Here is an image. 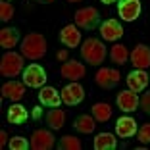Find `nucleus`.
Masks as SVG:
<instances>
[{
    "label": "nucleus",
    "mask_w": 150,
    "mask_h": 150,
    "mask_svg": "<svg viewBox=\"0 0 150 150\" xmlns=\"http://www.w3.org/2000/svg\"><path fill=\"white\" fill-rule=\"evenodd\" d=\"M131 64L135 69H146L150 66V48L146 44H139L131 52Z\"/></svg>",
    "instance_id": "14"
},
{
    "label": "nucleus",
    "mask_w": 150,
    "mask_h": 150,
    "mask_svg": "<svg viewBox=\"0 0 150 150\" xmlns=\"http://www.w3.org/2000/svg\"><path fill=\"white\" fill-rule=\"evenodd\" d=\"M44 4H50V2H54V0H42Z\"/></svg>",
    "instance_id": "35"
},
{
    "label": "nucleus",
    "mask_w": 150,
    "mask_h": 150,
    "mask_svg": "<svg viewBox=\"0 0 150 150\" xmlns=\"http://www.w3.org/2000/svg\"><path fill=\"white\" fill-rule=\"evenodd\" d=\"M100 35H102L104 40L114 42V40L121 39V35H123V27L119 25L117 19H106V21L100 25Z\"/></svg>",
    "instance_id": "12"
},
{
    "label": "nucleus",
    "mask_w": 150,
    "mask_h": 150,
    "mask_svg": "<svg viewBox=\"0 0 150 150\" xmlns=\"http://www.w3.org/2000/svg\"><path fill=\"white\" fill-rule=\"evenodd\" d=\"M94 121H96L94 117H91V115L83 114V115H79V117L75 119V129H77L79 133H85V135H88V133H93L94 127H96V123H94Z\"/></svg>",
    "instance_id": "23"
},
{
    "label": "nucleus",
    "mask_w": 150,
    "mask_h": 150,
    "mask_svg": "<svg viewBox=\"0 0 150 150\" xmlns=\"http://www.w3.org/2000/svg\"><path fill=\"white\" fill-rule=\"evenodd\" d=\"M39 100L42 102L44 106H48V108H60L62 94H58V91L54 87H42L40 93H39Z\"/></svg>",
    "instance_id": "18"
},
{
    "label": "nucleus",
    "mask_w": 150,
    "mask_h": 150,
    "mask_svg": "<svg viewBox=\"0 0 150 150\" xmlns=\"http://www.w3.org/2000/svg\"><path fill=\"white\" fill-rule=\"evenodd\" d=\"M139 106H141L142 110L146 112V114H150V93H144V94H142L141 104H139Z\"/></svg>",
    "instance_id": "30"
},
{
    "label": "nucleus",
    "mask_w": 150,
    "mask_h": 150,
    "mask_svg": "<svg viewBox=\"0 0 150 150\" xmlns=\"http://www.w3.org/2000/svg\"><path fill=\"white\" fill-rule=\"evenodd\" d=\"M141 0H119L117 6V13L123 21H135L141 16Z\"/></svg>",
    "instance_id": "6"
},
{
    "label": "nucleus",
    "mask_w": 150,
    "mask_h": 150,
    "mask_svg": "<svg viewBox=\"0 0 150 150\" xmlns=\"http://www.w3.org/2000/svg\"><path fill=\"white\" fill-rule=\"evenodd\" d=\"M19 42V33L18 29H12V27H6L0 31V46L6 50H12L13 46H18Z\"/></svg>",
    "instance_id": "19"
},
{
    "label": "nucleus",
    "mask_w": 150,
    "mask_h": 150,
    "mask_svg": "<svg viewBox=\"0 0 150 150\" xmlns=\"http://www.w3.org/2000/svg\"><path fill=\"white\" fill-rule=\"evenodd\" d=\"M8 141H10V139H8V133L2 131V133H0V146H6V144H8Z\"/></svg>",
    "instance_id": "31"
},
{
    "label": "nucleus",
    "mask_w": 150,
    "mask_h": 150,
    "mask_svg": "<svg viewBox=\"0 0 150 150\" xmlns=\"http://www.w3.org/2000/svg\"><path fill=\"white\" fill-rule=\"evenodd\" d=\"M100 2H104V4H112V2H115V0H100Z\"/></svg>",
    "instance_id": "34"
},
{
    "label": "nucleus",
    "mask_w": 150,
    "mask_h": 150,
    "mask_svg": "<svg viewBox=\"0 0 150 150\" xmlns=\"http://www.w3.org/2000/svg\"><path fill=\"white\" fill-rule=\"evenodd\" d=\"M23 94H25V83H18V81L12 79L8 83H4V87H2V96L12 102H19L23 98Z\"/></svg>",
    "instance_id": "17"
},
{
    "label": "nucleus",
    "mask_w": 150,
    "mask_h": 150,
    "mask_svg": "<svg viewBox=\"0 0 150 150\" xmlns=\"http://www.w3.org/2000/svg\"><path fill=\"white\" fill-rule=\"evenodd\" d=\"M148 81H150V75L144 69H133L127 75V85L135 93H142L146 88V85H148Z\"/></svg>",
    "instance_id": "13"
},
{
    "label": "nucleus",
    "mask_w": 150,
    "mask_h": 150,
    "mask_svg": "<svg viewBox=\"0 0 150 150\" xmlns=\"http://www.w3.org/2000/svg\"><path fill=\"white\" fill-rule=\"evenodd\" d=\"M117 146V139L112 133H100L94 137V148L96 150H112Z\"/></svg>",
    "instance_id": "21"
},
{
    "label": "nucleus",
    "mask_w": 150,
    "mask_h": 150,
    "mask_svg": "<svg viewBox=\"0 0 150 150\" xmlns=\"http://www.w3.org/2000/svg\"><path fill=\"white\" fill-rule=\"evenodd\" d=\"M62 102H66L67 106H75V104H79V102H83L85 98V88L81 87L77 81H71L69 85H66V87L62 88Z\"/></svg>",
    "instance_id": "7"
},
{
    "label": "nucleus",
    "mask_w": 150,
    "mask_h": 150,
    "mask_svg": "<svg viewBox=\"0 0 150 150\" xmlns=\"http://www.w3.org/2000/svg\"><path fill=\"white\" fill-rule=\"evenodd\" d=\"M93 117L96 119V121H100V123H106L108 119L112 117L110 104H106V102H98V104H94L93 106Z\"/></svg>",
    "instance_id": "24"
},
{
    "label": "nucleus",
    "mask_w": 150,
    "mask_h": 150,
    "mask_svg": "<svg viewBox=\"0 0 150 150\" xmlns=\"http://www.w3.org/2000/svg\"><path fill=\"white\" fill-rule=\"evenodd\" d=\"M23 83L31 88H39L46 83V71L39 64H29L23 69Z\"/></svg>",
    "instance_id": "4"
},
{
    "label": "nucleus",
    "mask_w": 150,
    "mask_h": 150,
    "mask_svg": "<svg viewBox=\"0 0 150 150\" xmlns=\"http://www.w3.org/2000/svg\"><path fill=\"white\" fill-rule=\"evenodd\" d=\"M12 18H13V6L10 2H6V0H2L0 2V19L2 21H10Z\"/></svg>",
    "instance_id": "28"
},
{
    "label": "nucleus",
    "mask_w": 150,
    "mask_h": 150,
    "mask_svg": "<svg viewBox=\"0 0 150 150\" xmlns=\"http://www.w3.org/2000/svg\"><path fill=\"white\" fill-rule=\"evenodd\" d=\"M31 148L35 150H50L54 146V135L50 131H46V129H37L35 133L31 135Z\"/></svg>",
    "instance_id": "9"
},
{
    "label": "nucleus",
    "mask_w": 150,
    "mask_h": 150,
    "mask_svg": "<svg viewBox=\"0 0 150 150\" xmlns=\"http://www.w3.org/2000/svg\"><path fill=\"white\" fill-rule=\"evenodd\" d=\"M21 54L27 60H40L46 54V39L40 33H29L21 40Z\"/></svg>",
    "instance_id": "1"
},
{
    "label": "nucleus",
    "mask_w": 150,
    "mask_h": 150,
    "mask_svg": "<svg viewBox=\"0 0 150 150\" xmlns=\"http://www.w3.org/2000/svg\"><path fill=\"white\" fill-rule=\"evenodd\" d=\"M98 19H100V16H98V10L93 8V6H88V8H81L75 12V23H77V27H81V29H94L98 23Z\"/></svg>",
    "instance_id": "5"
},
{
    "label": "nucleus",
    "mask_w": 150,
    "mask_h": 150,
    "mask_svg": "<svg viewBox=\"0 0 150 150\" xmlns=\"http://www.w3.org/2000/svg\"><path fill=\"white\" fill-rule=\"evenodd\" d=\"M67 2H81V0H67Z\"/></svg>",
    "instance_id": "36"
},
{
    "label": "nucleus",
    "mask_w": 150,
    "mask_h": 150,
    "mask_svg": "<svg viewBox=\"0 0 150 150\" xmlns=\"http://www.w3.org/2000/svg\"><path fill=\"white\" fill-rule=\"evenodd\" d=\"M60 75L67 81H79L85 77V66L81 62H75V60H67L60 67Z\"/></svg>",
    "instance_id": "8"
},
{
    "label": "nucleus",
    "mask_w": 150,
    "mask_h": 150,
    "mask_svg": "<svg viewBox=\"0 0 150 150\" xmlns=\"http://www.w3.org/2000/svg\"><path fill=\"white\" fill-rule=\"evenodd\" d=\"M94 81H96L98 87L102 88H114L119 83V71L112 69V67H102L98 69V73L94 75Z\"/></svg>",
    "instance_id": "11"
},
{
    "label": "nucleus",
    "mask_w": 150,
    "mask_h": 150,
    "mask_svg": "<svg viewBox=\"0 0 150 150\" xmlns=\"http://www.w3.org/2000/svg\"><path fill=\"white\" fill-rule=\"evenodd\" d=\"M81 56L91 66H100L106 58V46L98 39H87L81 46Z\"/></svg>",
    "instance_id": "2"
},
{
    "label": "nucleus",
    "mask_w": 150,
    "mask_h": 150,
    "mask_svg": "<svg viewBox=\"0 0 150 150\" xmlns=\"http://www.w3.org/2000/svg\"><path fill=\"white\" fill-rule=\"evenodd\" d=\"M110 56H112V62L117 64V66H123L125 62H127V58H129V52L127 48H125L123 44H114L110 50Z\"/></svg>",
    "instance_id": "25"
},
{
    "label": "nucleus",
    "mask_w": 150,
    "mask_h": 150,
    "mask_svg": "<svg viewBox=\"0 0 150 150\" xmlns=\"http://www.w3.org/2000/svg\"><path fill=\"white\" fill-rule=\"evenodd\" d=\"M137 137H139V141H141L142 144H148L150 142V123H144L141 129H139Z\"/></svg>",
    "instance_id": "29"
},
{
    "label": "nucleus",
    "mask_w": 150,
    "mask_h": 150,
    "mask_svg": "<svg viewBox=\"0 0 150 150\" xmlns=\"http://www.w3.org/2000/svg\"><path fill=\"white\" fill-rule=\"evenodd\" d=\"M139 131L137 127V121L129 115H123V117L117 119V123H115V133H117L121 139H131L135 137V133Z\"/></svg>",
    "instance_id": "15"
},
{
    "label": "nucleus",
    "mask_w": 150,
    "mask_h": 150,
    "mask_svg": "<svg viewBox=\"0 0 150 150\" xmlns=\"http://www.w3.org/2000/svg\"><path fill=\"white\" fill-rule=\"evenodd\" d=\"M6 2H8V0H6Z\"/></svg>",
    "instance_id": "37"
},
{
    "label": "nucleus",
    "mask_w": 150,
    "mask_h": 150,
    "mask_svg": "<svg viewBox=\"0 0 150 150\" xmlns=\"http://www.w3.org/2000/svg\"><path fill=\"white\" fill-rule=\"evenodd\" d=\"M33 117H35V119L40 117V110H39V108H35V112H33Z\"/></svg>",
    "instance_id": "33"
},
{
    "label": "nucleus",
    "mask_w": 150,
    "mask_h": 150,
    "mask_svg": "<svg viewBox=\"0 0 150 150\" xmlns=\"http://www.w3.org/2000/svg\"><path fill=\"white\" fill-rule=\"evenodd\" d=\"M139 104H141V98L137 96V93L135 91H121V93L117 94V106L121 112H125V114H129V112H135L139 108Z\"/></svg>",
    "instance_id": "10"
},
{
    "label": "nucleus",
    "mask_w": 150,
    "mask_h": 150,
    "mask_svg": "<svg viewBox=\"0 0 150 150\" xmlns=\"http://www.w3.org/2000/svg\"><path fill=\"white\" fill-rule=\"evenodd\" d=\"M21 71H23V54H16L10 50L2 56V62H0L2 77H18Z\"/></svg>",
    "instance_id": "3"
},
{
    "label": "nucleus",
    "mask_w": 150,
    "mask_h": 150,
    "mask_svg": "<svg viewBox=\"0 0 150 150\" xmlns=\"http://www.w3.org/2000/svg\"><path fill=\"white\" fill-rule=\"evenodd\" d=\"M58 148H62V150H79V148H81V141H79L77 137L66 135V137L60 139V144H58Z\"/></svg>",
    "instance_id": "26"
},
{
    "label": "nucleus",
    "mask_w": 150,
    "mask_h": 150,
    "mask_svg": "<svg viewBox=\"0 0 150 150\" xmlns=\"http://www.w3.org/2000/svg\"><path fill=\"white\" fill-rule=\"evenodd\" d=\"M60 40H62V44L67 46V48H75V46L81 44V31L75 25H66L60 31Z\"/></svg>",
    "instance_id": "16"
},
{
    "label": "nucleus",
    "mask_w": 150,
    "mask_h": 150,
    "mask_svg": "<svg viewBox=\"0 0 150 150\" xmlns=\"http://www.w3.org/2000/svg\"><path fill=\"white\" fill-rule=\"evenodd\" d=\"M8 146H10V150H27L31 146V142H27V139H23V137H12L8 141Z\"/></svg>",
    "instance_id": "27"
},
{
    "label": "nucleus",
    "mask_w": 150,
    "mask_h": 150,
    "mask_svg": "<svg viewBox=\"0 0 150 150\" xmlns=\"http://www.w3.org/2000/svg\"><path fill=\"white\" fill-rule=\"evenodd\" d=\"M58 58H60V60H66V58H67L66 50H60V52H58Z\"/></svg>",
    "instance_id": "32"
},
{
    "label": "nucleus",
    "mask_w": 150,
    "mask_h": 150,
    "mask_svg": "<svg viewBox=\"0 0 150 150\" xmlns=\"http://www.w3.org/2000/svg\"><path fill=\"white\" fill-rule=\"evenodd\" d=\"M64 121H66V114H64L60 108H52V110L46 114V123L50 129H62Z\"/></svg>",
    "instance_id": "22"
},
{
    "label": "nucleus",
    "mask_w": 150,
    "mask_h": 150,
    "mask_svg": "<svg viewBox=\"0 0 150 150\" xmlns=\"http://www.w3.org/2000/svg\"><path fill=\"white\" fill-rule=\"evenodd\" d=\"M27 117H29V114H27V110L21 106V104H12V106L8 108V121L13 125H21L27 121Z\"/></svg>",
    "instance_id": "20"
}]
</instances>
